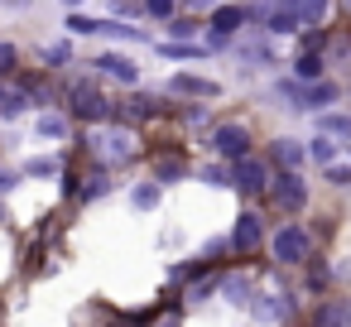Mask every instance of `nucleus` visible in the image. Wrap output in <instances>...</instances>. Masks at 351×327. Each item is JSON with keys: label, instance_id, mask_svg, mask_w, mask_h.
<instances>
[{"label": "nucleus", "instance_id": "f257e3e1", "mask_svg": "<svg viewBox=\"0 0 351 327\" xmlns=\"http://www.w3.org/2000/svg\"><path fill=\"white\" fill-rule=\"evenodd\" d=\"M269 250H274V260H279V265H298V260H308L313 236H308L303 226H279V231L269 236Z\"/></svg>", "mask_w": 351, "mask_h": 327}, {"label": "nucleus", "instance_id": "f03ea898", "mask_svg": "<svg viewBox=\"0 0 351 327\" xmlns=\"http://www.w3.org/2000/svg\"><path fill=\"white\" fill-rule=\"evenodd\" d=\"M87 149H92L97 159H106V164H121V159L135 154L130 130H97V135H87Z\"/></svg>", "mask_w": 351, "mask_h": 327}, {"label": "nucleus", "instance_id": "7ed1b4c3", "mask_svg": "<svg viewBox=\"0 0 351 327\" xmlns=\"http://www.w3.org/2000/svg\"><path fill=\"white\" fill-rule=\"evenodd\" d=\"M221 159H241V154H250V130L245 125H236V121H226V125H217L212 130V140H207Z\"/></svg>", "mask_w": 351, "mask_h": 327}, {"label": "nucleus", "instance_id": "20e7f679", "mask_svg": "<svg viewBox=\"0 0 351 327\" xmlns=\"http://www.w3.org/2000/svg\"><path fill=\"white\" fill-rule=\"evenodd\" d=\"M250 308H255V322H265V327H279L293 313V303L284 293H250Z\"/></svg>", "mask_w": 351, "mask_h": 327}, {"label": "nucleus", "instance_id": "39448f33", "mask_svg": "<svg viewBox=\"0 0 351 327\" xmlns=\"http://www.w3.org/2000/svg\"><path fill=\"white\" fill-rule=\"evenodd\" d=\"M73 116H82V121H106L111 106H106V97H101L97 87L77 82V87H73Z\"/></svg>", "mask_w": 351, "mask_h": 327}, {"label": "nucleus", "instance_id": "423d86ee", "mask_svg": "<svg viewBox=\"0 0 351 327\" xmlns=\"http://www.w3.org/2000/svg\"><path fill=\"white\" fill-rule=\"evenodd\" d=\"M231 183H236L241 193H265V188H269V169H265L260 159L241 154V159H236V173H231Z\"/></svg>", "mask_w": 351, "mask_h": 327}, {"label": "nucleus", "instance_id": "0eeeda50", "mask_svg": "<svg viewBox=\"0 0 351 327\" xmlns=\"http://www.w3.org/2000/svg\"><path fill=\"white\" fill-rule=\"evenodd\" d=\"M274 202H279L284 212H303V202H308V183H303L293 169H284L279 183H274Z\"/></svg>", "mask_w": 351, "mask_h": 327}, {"label": "nucleus", "instance_id": "6e6552de", "mask_svg": "<svg viewBox=\"0 0 351 327\" xmlns=\"http://www.w3.org/2000/svg\"><path fill=\"white\" fill-rule=\"evenodd\" d=\"M260 241H265L260 217H255V212H241V217H236V226H231V250H236V255H250Z\"/></svg>", "mask_w": 351, "mask_h": 327}, {"label": "nucleus", "instance_id": "1a4fd4ad", "mask_svg": "<svg viewBox=\"0 0 351 327\" xmlns=\"http://www.w3.org/2000/svg\"><path fill=\"white\" fill-rule=\"evenodd\" d=\"M169 92H178V97H217L221 87H217L212 77H193V73H178V77H169Z\"/></svg>", "mask_w": 351, "mask_h": 327}, {"label": "nucleus", "instance_id": "9d476101", "mask_svg": "<svg viewBox=\"0 0 351 327\" xmlns=\"http://www.w3.org/2000/svg\"><path fill=\"white\" fill-rule=\"evenodd\" d=\"M279 5H284L298 25H322V20H327V0H279Z\"/></svg>", "mask_w": 351, "mask_h": 327}, {"label": "nucleus", "instance_id": "9b49d317", "mask_svg": "<svg viewBox=\"0 0 351 327\" xmlns=\"http://www.w3.org/2000/svg\"><path fill=\"white\" fill-rule=\"evenodd\" d=\"M241 25H245V10H241V5H217V15H212V34H217V39L236 34Z\"/></svg>", "mask_w": 351, "mask_h": 327}, {"label": "nucleus", "instance_id": "f8f14e48", "mask_svg": "<svg viewBox=\"0 0 351 327\" xmlns=\"http://www.w3.org/2000/svg\"><path fill=\"white\" fill-rule=\"evenodd\" d=\"M97 68H101V73H111V77H121V82H135V77H140V68H135L130 58H121V53L97 58Z\"/></svg>", "mask_w": 351, "mask_h": 327}, {"label": "nucleus", "instance_id": "ddd939ff", "mask_svg": "<svg viewBox=\"0 0 351 327\" xmlns=\"http://www.w3.org/2000/svg\"><path fill=\"white\" fill-rule=\"evenodd\" d=\"M313 327H351V308L346 303H322L317 317H313Z\"/></svg>", "mask_w": 351, "mask_h": 327}, {"label": "nucleus", "instance_id": "4468645a", "mask_svg": "<svg viewBox=\"0 0 351 327\" xmlns=\"http://www.w3.org/2000/svg\"><path fill=\"white\" fill-rule=\"evenodd\" d=\"M221 293H226V303L245 308V303H250V279H245V274H226V279H221Z\"/></svg>", "mask_w": 351, "mask_h": 327}, {"label": "nucleus", "instance_id": "2eb2a0df", "mask_svg": "<svg viewBox=\"0 0 351 327\" xmlns=\"http://www.w3.org/2000/svg\"><path fill=\"white\" fill-rule=\"evenodd\" d=\"M332 97H337V87H332V82H322V77H317V87H308V92H303V101H298V106H313V111H317V106H327V101H332Z\"/></svg>", "mask_w": 351, "mask_h": 327}, {"label": "nucleus", "instance_id": "dca6fc26", "mask_svg": "<svg viewBox=\"0 0 351 327\" xmlns=\"http://www.w3.org/2000/svg\"><path fill=\"white\" fill-rule=\"evenodd\" d=\"M63 135H68V121L53 116V111H44L39 116V140H63Z\"/></svg>", "mask_w": 351, "mask_h": 327}, {"label": "nucleus", "instance_id": "f3484780", "mask_svg": "<svg viewBox=\"0 0 351 327\" xmlns=\"http://www.w3.org/2000/svg\"><path fill=\"white\" fill-rule=\"evenodd\" d=\"M173 178H183V159L178 154H169V159H159L154 164V183L164 188V183H173Z\"/></svg>", "mask_w": 351, "mask_h": 327}, {"label": "nucleus", "instance_id": "a211bd4d", "mask_svg": "<svg viewBox=\"0 0 351 327\" xmlns=\"http://www.w3.org/2000/svg\"><path fill=\"white\" fill-rule=\"evenodd\" d=\"M265 29H269V34H293V29H298V20H293V15H289L284 5H274V10H269V25H265Z\"/></svg>", "mask_w": 351, "mask_h": 327}, {"label": "nucleus", "instance_id": "6ab92c4d", "mask_svg": "<svg viewBox=\"0 0 351 327\" xmlns=\"http://www.w3.org/2000/svg\"><path fill=\"white\" fill-rule=\"evenodd\" d=\"M293 73H298L303 82H313V77H322V58H317V53H303V58H293Z\"/></svg>", "mask_w": 351, "mask_h": 327}, {"label": "nucleus", "instance_id": "aec40b11", "mask_svg": "<svg viewBox=\"0 0 351 327\" xmlns=\"http://www.w3.org/2000/svg\"><path fill=\"white\" fill-rule=\"evenodd\" d=\"M308 159H317V164H322V169H327V164H332V159H337V145H332V140H322V135H317V140H313V145H308Z\"/></svg>", "mask_w": 351, "mask_h": 327}, {"label": "nucleus", "instance_id": "412c9836", "mask_svg": "<svg viewBox=\"0 0 351 327\" xmlns=\"http://www.w3.org/2000/svg\"><path fill=\"white\" fill-rule=\"evenodd\" d=\"M130 202H135V207H140V212H149V207H154V202H159V183H140V188H135V193H130Z\"/></svg>", "mask_w": 351, "mask_h": 327}, {"label": "nucleus", "instance_id": "4be33fe9", "mask_svg": "<svg viewBox=\"0 0 351 327\" xmlns=\"http://www.w3.org/2000/svg\"><path fill=\"white\" fill-rule=\"evenodd\" d=\"M25 111V92H5L0 87V116H20Z\"/></svg>", "mask_w": 351, "mask_h": 327}, {"label": "nucleus", "instance_id": "5701e85b", "mask_svg": "<svg viewBox=\"0 0 351 327\" xmlns=\"http://www.w3.org/2000/svg\"><path fill=\"white\" fill-rule=\"evenodd\" d=\"M68 29H73V34H101V20H92V15H68Z\"/></svg>", "mask_w": 351, "mask_h": 327}, {"label": "nucleus", "instance_id": "b1692460", "mask_svg": "<svg viewBox=\"0 0 351 327\" xmlns=\"http://www.w3.org/2000/svg\"><path fill=\"white\" fill-rule=\"evenodd\" d=\"M274 159H284L289 169H298V159H303V149H298L293 140H279V145H274Z\"/></svg>", "mask_w": 351, "mask_h": 327}, {"label": "nucleus", "instance_id": "393cba45", "mask_svg": "<svg viewBox=\"0 0 351 327\" xmlns=\"http://www.w3.org/2000/svg\"><path fill=\"white\" fill-rule=\"evenodd\" d=\"M317 125H322L327 135H346V140H351V116H322Z\"/></svg>", "mask_w": 351, "mask_h": 327}, {"label": "nucleus", "instance_id": "a878e982", "mask_svg": "<svg viewBox=\"0 0 351 327\" xmlns=\"http://www.w3.org/2000/svg\"><path fill=\"white\" fill-rule=\"evenodd\" d=\"M25 173H34V178H44V173H58V159L49 154V159H29L25 164Z\"/></svg>", "mask_w": 351, "mask_h": 327}, {"label": "nucleus", "instance_id": "bb28decb", "mask_svg": "<svg viewBox=\"0 0 351 327\" xmlns=\"http://www.w3.org/2000/svg\"><path fill=\"white\" fill-rule=\"evenodd\" d=\"M145 5H149V15H154V20H169L178 0H145Z\"/></svg>", "mask_w": 351, "mask_h": 327}, {"label": "nucleus", "instance_id": "cd10ccee", "mask_svg": "<svg viewBox=\"0 0 351 327\" xmlns=\"http://www.w3.org/2000/svg\"><path fill=\"white\" fill-rule=\"evenodd\" d=\"M44 63H49V68L68 63V44H53V49H44Z\"/></svg>", "mask_w": 351, "mask_h": 327}, {"label": "nucleus", "instance_id": "c85d7f7f", "mask_svg": "<svg viewBox=\"0 0 351 327\" xmlns=\"http://www.w3.org/2000/svg\"><path fill=\"white\" fill-rule=\"evenodd\" d=\"M327 178H332V183H341V188H346V183H351V169H346V164H327Z\"/></svg>", "mask_w": 351, "mask_h": 327}, {"label": "nucleus", "instance_id": "c756f323", "mask_svg": "<svg viewBox=\"0 0 351 327\" xmlns=\"http://www.w3.org/2000/svg\"><path fill=\"white\" fill-rule=\"evenodd\" d=\"M10 68H15V44L0 39V73H10Z\"/></svg>", "mask_w": 351, "mask_h": 327}, {"label": "nucleus", "instance_id": "7c9ffc66", "mask_svg": "<svg viewBox=\"0 0 351 327\" xmlns=\"http://www.w3.org/2000/svg\"><path fill=\"white\" fill-rule=\"evenodd\" d=\"M169 34H173V39H188V34H193V20H173Z\"/></svg>", "mask_w": 351, "mask_h": 327}, {"label": "nucleus", "instance_id": "2f4dec72", "mask_svg": "<svg viewBox=\"0 0 351 327\" xmlns=\"http://www.w3.org/2000/svg\"><path fill=\"white\" fill-rule=\"evenodd\" d=\"M164 53H169V58H193V53H197V49H193V44H169V49H164Z\"/></svg>", "mask_w": 351, "mask_h": 327}, {"label": "nucleus", "instance_id": "473e14b6", "mask_svg": "<svg viewBox=\"0 0 351 327\" xmlns=\"http://www.w3.org/2000/svg\"><path fill=\"white\" fill-rule=\"evenodd\" d=\"M308 284H313V289H322V284H327V269H322V265H313V274H308Z\"/></svg>", "mask_w": 351, "mask_h": 327}, {"label": "nucleus", "instance_id": "72a5a7b5", "mask_svg": "<svg viewBox=\"0 0 351 327\" xmlns=\"http://www.w3.org/2000/svg\"><path fill=\"white\" fill-rule=\"evenodd\" d=\"M183 5H188V10H212L217 0H183Z\"/></svg>", "mask_w": 351, "mask_h": 327}, {"label": "nucleus", "instance_id": "f704fd0d", "mask_svg": "<svg viewBox=\"0 0 351 327\" xmlns=\"http://www.w3.org/2000/svg\"><path fill=\"white\" fill-rule=\"evenodd\" d=\"M0 5H15V10H25V5H29V0H0Z\"/></svg>", "mask_w": 351, "mask_h": 327}, {"label": "nucleus", "instance_id": "c9c22d12", "mask_svg": "<svg viewBox=\"0 0 351 327\" xmlns=\"http://www.w3.org/2000/svg\"><path fill=\"white\" fill-rule=\"evenodd\" d=\"M164 327H178V317H169V322H164Z\"/></svg>", "mask_w": 351, "mask_h": 327}, {"label": "nucleus", "instance_id": "e433bc0d", "mask_svg": "<svg viewBox=\"0 0 351 327\" xmlns=\"http://www.w3.org/2000/svg\"><path fill=\"white\" fill-rule=\"evenodd\" d=\"M63 5H82V0H63Z\"/></svg>", "mask_w": 351, "mask_h": 327}]
</instances>
